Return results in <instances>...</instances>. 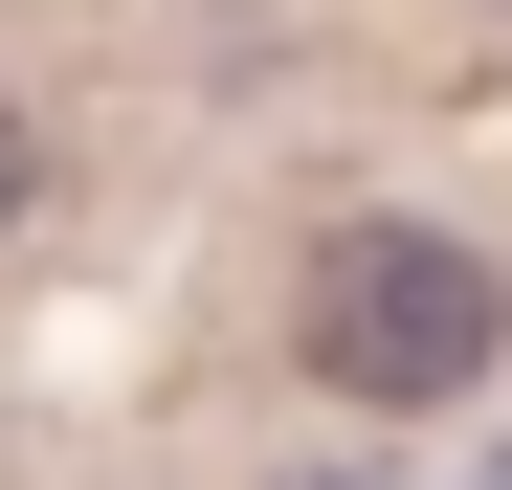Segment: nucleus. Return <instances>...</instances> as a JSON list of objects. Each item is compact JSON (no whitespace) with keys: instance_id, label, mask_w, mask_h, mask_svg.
I'll return each instance as SVG.
<instances>
[{"instance_id":"f257e3e1","label":"nucleus","mask_w":512,"mask_h":490,"mask_svg":"<svg viewBox=\"0 0 512 490\" xmlns=\"http://www.w3.org/2000/svg\"><path fill=\"white\" fill-rule=\"evenodd\" d=\"M290 357H312L334 401H379V424H423V401H468V379L512 357V268L446 245V223H334L312 290H290Z\"/></svg>"},{"instance_id":"f03ea898","label":"nucleus","mask_w":512,"mask_h":490,"mask_svg":"<svg viewBox=\"0 0 512 490\" xmlns=\"http://www.w3.org/2000/svg\"><path fill=\"white\" fill-rule=\"evenodd\" d=\"M23 201H45V134H23V112H0V245H23Z\"/></svg>"}]
</instances>
